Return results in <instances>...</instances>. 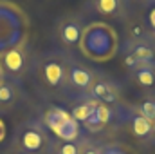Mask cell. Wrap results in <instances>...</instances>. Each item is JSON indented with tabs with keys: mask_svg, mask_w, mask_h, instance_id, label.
Instances as JSON below:
<instances>
[{
	"mask_svg": "<svg viewBox=\"0 0 155 154\" xmlns=\"http://www.w3.org/2000/svg\"><path fill=\"white\" fill-rule=\"evenodd\" d=\"M69 111L85 134H99L114 125H121V105L110 107L87 94L71 100Z\"/></svg>",
	"mask_w": 155,
	"mask_h": 154,
	"instance_id": "1",
	"label": "cell"
},
{
	"mask_svg": "<svg viewBox=\"0 0 155 154\" xmlns=\"http://www.w3.org/2000/svg\"><path fill=\"white\" fill-rule=\"evenodd\" d=\"M119 37L114 26L103 20L88 22L79 42V53L96 64H105L119 53Z\"/></svg>",
	"mask_w": 155,
	"mask_h": 154,
	"instance_id": "2",
	"label": "cell"
},
{
	"mask_svg": "<svg viewBox=\"0 0 155 154\" xmlns=\"http://www.w3.org/2000/svg\"><path fill=\"white\" fill-rule=\"evenodd\" d=\"M31 71L40 89L47 94H61L65 98L67 89V53L47 51L33 60Z\"/></svg>",
	"mask_w": 155,
	"mask_h": 154,
	"instance_id": "3",
	"label": "cell"
},
{
	"mask_svg": "<svg viewBox=\"0 0 155 154\" xmlns=\"http://www.w3.org/2000/svg\"><path fill=\"white\" fill-rule=\"evenodd\" d=\"M117 54L126 69L139 64H155V38L141 22L130 24L126 27V38L119 44Z\"/></svg>",
	"mask_w": 155,
	"mask_h": 154,
	"instance_id": "4",
	"label": "cell"
},
{
	"mask_svg": "<svg viewBox=\"0 0 155 154\" xmlns=\"http://www.w3.org/2000/svg\"><path fill=\"white\" fill-rule=\"evenodd\" d=\"M51 140L52 136L41 120L29 118L15 127L9 149L13 154H47Z\"/></svg>",
	"mask_w": 155,
	"mask_h": 154,
	"instance_id": "5",
	"label": "cell"
},
{
	"mask_svg": "<svg viewBox=\"0 0 155 154\" xmlns=\"http://www.w3.org/2000/svg\"><path fill=\"white\" fill-rule=\"evenodd\" d=\"M27 35V16L24 11L11 4L0 0V53L18 45Z\"/></svg>",
	"mask_w": 155,
	"mask_h": 154,
	"instance_id": "6",
	"label": "cell"
},
{
	"mask_svg": "<svg viewBox=\"0 0 155 154\" xmlns=\"http://www.w3.org/2000/svg\"><path fill=\"white\" fill-rule=\"evenodd\" d=\"M40 120L45 125V129L51 132V136L58 140L76 142L85 134L79 123L74 120V116L71 114V111L61 105H47L41 111Z\"/></svg>",
	"mask_w": 155,
	"mask_h": 154,
	"instance_id": "7",
	"label": "cell"
},
{
	"mask_svg": "<svg viewBox=\"0 0 155 154\" xmlns=\"http://www.w3.org/2000/svg\"><path fill=\"white\" fill-rule=\"evenodd\" d=\"M97 75L96 69L88 67L83 60L76 58L72 53H67V89H65V98L76 100L79 96H85Z\"/></svg>",
	"mask_w": 155,
	"mask_h": 154,
	"instance_id": "8",
	"label": "cell"
},
{
	"mask_svg": "<svg viewBox=\"0 0 155 154\" xmlns=\"http://www.w3.org/2000/svg\"><path fill=\"white\" fill-rule=\"evenodd\" d=\"M87 27V20L81 13H67L54 22V40L65 53L79 49V42Z\"/></svg>",
	"mask_w": 155,
	"mask_h": 154,
	"instance_id": "9",
	"label": "cell"
},
{
	"mask_svg": "<svg viewBox=\"0 0 155 154\" xmlns=\"http://www.w3.org/2000/svg\"><path fill=\"white\" fill-rule=\"evenodd\" d=\"M31 65H33V60L29 54L27 40L0 53V76L22 82L31 71Z\"/></svg>",
	"mask_w": 155,
	"mask_h": 154,
	"instance_id": "10",
	"label": "cell"
},
{
	"mask_svg": "<svg viewBox=\"0 0 155 154\" xmlns=\"http://www.w3.org/2000/svg\"><path fill=\"white\" fill-rule=\"evenodd\" d=\"M85 9L87 13L105 20L128 22V18L132 16L130 0H87Z\"/></svg>",
	"mask_w": 155,
	"mask_h": 154,
	"instance_id": "11",
	"label": "cell"
},
{
	"mask_svg": "<svg viewBox=\"0 0 155 154\" xmlns=\"http://www.w3.org/2000/svg\"><path fill=\"white\" fill-rule=\"evenodd\" d=\"M121 125H124L134 140H137L141 145H150L153 142V125L146 118L135 113L132 105H121Z\"/></svg>",
	"mask_w": 155,
	"mask_h": 154,
	"instance_id": "12",
	"label": "cell"
},
{
	"mask_svg": "<svg viewBox=\"0 0 155 154\" xmlns=\"http://www.w3.org/2000/svg\"><path fill=\"white\" fill-rule=\"evenodd\" d=\"M87 96L105 103V105H110V107H119L123 105V91H121V85L117 83L116 80L105 73H99L94 78V83L90 87V91L87 93Z\"/></svg>",
	"mask_w": 155,
	"mask_h": 154,
	"instance_id": "13",
	"label": "cell"
},
{
	"mask_svg": "<svg viewBox=\"0 0 155 154\" xmlns=\"http://www.w3.org/2000/svg\"><path fill=\"white\" fill-rule=\"evenodd\" d=\"M24 98L22 82L0 76V114H7L18 107Z\"/></svg>",
	"mask_w": 155,
	"mask_h": 154,
	"instance_id": "14",
	"label": "cell"
},
{
	"mask_svg": "<svg viewBox=\"0 0 155 154\" xmlns=\"http://www.w3.org/2000/svg\"><path fill=\"white\" fill-rule=\"evenodd\" d=\"M126 71H128L132 83L137 89H141L144 94L155 93V64H139Z\"/></svg>",
	"mask_w": 155,
	"mask_h": 154,
	"instance_id": "15",
	"label": "cell"
},
{
	"mask_svg": "<svg viewBox=\"0 0 155 154\" xmlns=\"http://www.w3.org/2000/svg\"><path fill=\"white\" fill-rule=\"evenodd\" d=\"M132 109L135 113H139L143 118H146L148 121L153 123V120H155V93H146L137 103H132Z\"/></svg>",
	"mask_w": 155,
	"mask_h": 154,
	"instance_id": "16",
	"label": "cell"
},
{
	"mask_svg": "<svg viewBox=\"0 0 155 154\" xmlns=\"http://www.w3.org/2000/svg\"><path fill=\"white\" fill-rule=\"evenodd\" d=\"M47 154H79V140H76V142H67V140L52 138Z\"/></svg>",
	"mask_w": 155,
	"mask_h": 154,
	"instance_id": "17",
	"label": "cell"
},
{
	"mask_svg": "<svg viewBox=\"0 0 155 154\" xmlns=\"http://www.w3.org/2000/svg\"><path fill=\"white\" fill-rule=\"evenodd\" d=\"M103 143L88 134H83L79 138V154H101L103 152Z\"/></svg>",
	"mask_w": 155,
	"mask_h": 154,
	"instance_id": "18",
	"label": "cell"
},
{
	"mask_svg": "<svg viewBox=\"0 0 155 154\" xmlns=\"http://www.w3.org/2000/svg\"><path fill=\"white\" fill-rule=\"evenodd\" d=\"M141 24L155 38V2L148 4L146 7H143V20H141Z\"/></svg>",
	"mask_w": 155,
	"mask_h": 154,
	"instance_id": "19",
	"label": "cell"
},
{
	"mask_svg": "<svg viewBox=\"0 0 155 154\" xmlns=\"http://www.w3.org/2000/svg\"><path fill=\"white\" fill-rule=\"evenodd\" d=\"M101 154H130V151L126 147H123L121 143L108 142V143H103V152Z\"/></svg>",
	"mask_w": 155,
	"mask_h": 154,
	"instance_id": "20",
	"label": "cell"
},
{
	"mask_svg": "<svg viewBox=\"0 0 155 154\" xmlns=\"http://www.w3.org/2000/svg\"><path fill=\"white\" fill-rule=\"evenodd\" d=\"M153 0H130L132 5H141V7H146L148 4H152Z\"/></svg>",
	"mask_w": 155,
	"mask_h": 154,
	"instance_id": "21",
	"label": "cell"
},
{
	"mask_svg": "<svg viewBox=\"0 0 155 154\" xmlns=\"http://www.w3.org/2000/svg\"><path fill=\"white\" fill-rule=\"evenodd\" d=\"M5 138V125H4V121L0 120V142Z\"/></svg>",
	"mask_w": 155,
	"mask_h": 154,
	"instance_id": "22",
	"label": "cell"
},
{
	"mask_svg": "<svg viewBox=\"0 0 155 154\" xmlns=\"http://www.w3.org/2000/svg\"><path fill=\"white\" fill-rule=\"evenodd\" d=\"M152 125H153V142H152V147H155V120H153Z\"/></svg>",
	"mask_w": 155,
	"mask_h": 154,
	"instance_id": "23",
	"label": "cell"
},
{
	"mask_svg": "<svg viewBox=\"0 0 155 154\" xmlns=\"http://www.w3.org/2000/svg\"><path fill=\"white\" fill-rule=\"evenodd\" d=\"M153 2H155V0H153Z\"/></svg>",
	"mask_w": 155,
	"mask_h": 154,
	"instance_id": "24",
	"label": "cell"
},
{
	"mask_svg": "<svg viewBox=\"0 0 155 154\" xmlns=\"http://www.w3.org/2000/svg\"><path fill=\"white\" fill-rule=\"evenodd\" d=\"M0 154H2V152H0Z\"/></svg>",
	"mask_w": 155,
	"mask_h": 154,
	"instance_id": "25",
	"label": "cell"
}]
</instances>
